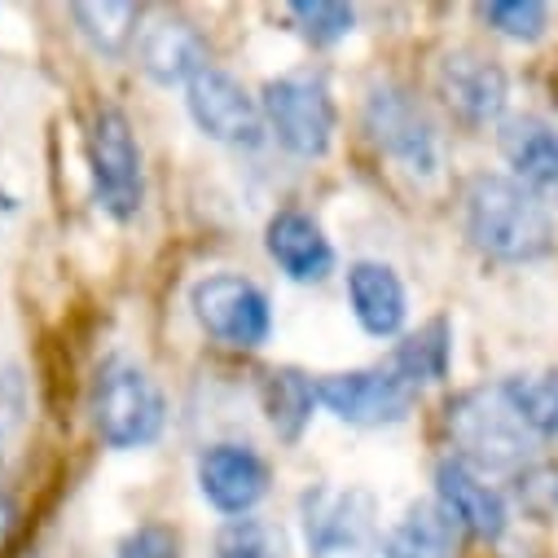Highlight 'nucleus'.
<instances>
[{"instance_id": "nucleus-10", "label": "nucleus", "mask_w": 558, "mask_h": 558, "mask_svg": "<svg viewBox=\"0 0 558 558\" xmlns=\"http://www.w3.org/2000/svg\"><path fill=\"white\" fill-rule=\"evenodd\" d=\"M317 400L352 427H391L409 413L413 387L391 369H348L317 383Z\"/></svg>"}, {"instance_id": "nucleus-20", "label": "nucleus", "mask_w": 558, "mask_h": 558, "mask_svg": "<svg viewBox=\"0 0 558 558\" xmlns=\"http://www.w3.org/2000/svg\"><path fill=\"white\" fill-rule=\"evenodd\" d=\"M449 361H453V330L449 322H427L417 335H409L400 348H396V361H391V374L409 387L417 383H440L449 374Z\"/></svg>"}, {"instance_id": "nucleus-1", "label": "nucleus", "mask_w": 558, "mask_h": 558, "mask_svg": "<svg viewBox=\"0 0 558 558\" xmlns=\"http://www.w3.org/2000/svg\"><path fill=\"white\" fill-rule=\"evenodd\" d=\"M466 238L475 251L501 264H527L554 251L549 207L510 177H475L462 198Z\"/></svg>"}, {"instance_id": "nucleus-24", "label": "nucleus", "mask_w": 558, "mask_h": 558, "mask_svg": "<svg viewBox=\"0 0 558 558\" xmlns=\"http://www.w3.org/2000/svg\"><path fill=\"white\" fill-rule=\"evenodd\" d=\"M480 19L510 36V40H541L545 27H549V10L541 5V0H493V5H480Z\"/></svg>"}, {"instance_id": "nucleus-26", "label": "nucleus", "mask_w": 558, "mask_h": 558, "mask_svg": "<svg viewBox=\"0 0 558 558\" xmlns=\"http://www.w3.org/2000/svg\"><path fill=\"white\" fill-rule=\"evenodd\" d=\"M519 501L527 514L554 519L558 514V466H527L519 475Z\"/></svg>"}, {"instance_id": "nucleus-8", "label": "nucleus", "mask_w": 558, "mask_h": 558, "mask_svg": "<svg viewBox=\"0 0 558 558\" xmlns=\"http://www.w3.org/2000/svg\"><path fill=\"white\" fill-rule=\"evenodd\" d=\"M198 326L220 339L225 348H259L268 339L272 313H268V295L251 282V277L238 272H216L203 277L190 295Z\"/></svg>"}, {"instance_id": "nucleus-4", "label": "nucleus", "mask_w": 558, "mask_h": 558, "mask_svg": "<svg viewBox=\"0 0 558 558\" xmlns=\"http://www.w3.org/2000/svg\"><path fill=\"white\" fill-rule=\"evenodd\" d=\"M259 110L268 132L300 159H322L335 142V97L317 71H291L268 80Z\"/></svg>"}, {"instance_id": "nucleus-12", "label": "nucleus", "mask_w": 558, "mask_h": 558, "mask_svg": "<svg viewBox=\"0 0 558 558\" xmlns=\"http://www.w3.org/2000/svg\"><path fill=\"white\" fill-rule=\"evenodd\" d=\"M198 488L220 514H246L268 493V466L242 445H211L198 458Z\"/></svg>"}, {"instance_id": "nucleus-29", "label": "nucleus", "mask_w": 558, "mask_h": 558, "mask_svg": "<svg viewBox=\"0 0 558 558\" xmlns=\"http://www.w3.org/2000/svg\"><path fill=\"white\" fill-rule=\"evenodd\" d=\"M0 449H5V432H0Z\"/></svg>"}, {"instance_id": "nucleus-27", "label": "nucleus", "mask_w": 558, "mask_h": 558, "mask_svg": "<svg viewBox=\"0 0 558 558\" xmlns=\"http://www.w3.org/2000/svg\"><path fill=\"white\" fill-rule=\"evenodd\" d=\"M119 558H181V541L172 527H136L119 541Z\"/></svg>"}, {"instance_id": "nucleus-19", "label": "nucleus", "mask_w": 558, "mask_h": 558, "mask_svg": "<svg viewBox=\"0 0 558 558\" xmlns=\"http://www.w3.org/2000/svg\"><path fill=\"white\" fill-rule=\"evenodd\" d=\"M497 387L536 440L558 436V369H523V374L501 378Z\"/></svg>"}, {"instance_id": "nucleus-18", "label": "nucleus", "mask_w": 558, "mask_h": 558, "mask_svg": "<svg viewBox=\"0 0 558 558\" xmlns=\"http://www.w3.org/2000/svg\"><path fill=\"white\" fill-rule=\"evenodd\" d=\"M453 549L458 523L440 501H413L383 541V558H453Z\"/></svg>"}, {"instance_id": "nucleus-21", "label": "nucleus", "mask_w": 558, "mask_h": 558, "mask_svg": "<svg viewBox=\"0 0 558 558\" xmlns=\"http://www.w3.org/2000/svg\"><path fill=\"white\" fill-rule=\"evenodd\" d=\"M313 400H317V387L300 369H272L264 378V413L282 440H300V432L313 417Z\"/></svg>"}, {"instance_id": "nucleus-5", "label": "nucleus", "mask_w": 558, "mask_h": 558, "mask_svg": "<svg viewBox=\"0 0 558 558\" xmlns=\"http://www.w3.org/2000/svg\"><path fill=\"white\" fill-rule=\"evenodd\" d=\"M308 558H374L378 554V501L365 488L317 484L300 497Z\"/></svg>"}, {"instance_id": "nucleus-15", "label": "nucleus", "mask_w": 558, "mask_h": 558, "mask_svg": "<svg viewBox=\"0 0 558 558\" xmlns=\"http://www.w3.org/2000/svg\"><path fill=\"white\" fill-rule=\"evenodd\" d=\"M436 493H440V506L453 514V523L475 532L480 541H497L506 532V523H510L506 497L493 484H484L480 471L462 466L458 458L436 471Z\"/></svg>"}, {"instance_id": "nucleus-11", "label": "nucleus", "mask_w": 558, "mask_h": 558, "mask_svg": "<svg viewBox=\"0 0 558 558\" xmlns=\"http://www.w3.org/2000/svg\"><path fill=\"white\" fill-rule=\"evenodd\" d=\"M436 88H440L445 106L462 123H493V119H501L506 97H510V80L501 71V62L480 53V49L445 53L440 66H436Z\"/></svg>"}, {"instance_id": "nucleus-23", "label": "nucleus", "mask_w": 558, "mask_h": 558, "mask_svg": "<svg viewBox=\"0 0 558 558\" xmlns=\"http://www.w3.org/2000/svg\"><path fill=\"white\" fill-rule=\"evenodd\" d=\"M216 558H282V532L264 519H229L216 536Z\"/></svg>"}, {"instance_id": "nucleus-9", "label": "nucleus", "mask_w": 558, "mask_h": 558, "mask_svg": "<svg viewBox=\"0 0 558 558\" xmlns=\"http://www.w3.org/2000/svg\"><path fill=\"white\" fill-rule=\"evenodd\" d=\"M185 101H190L194 123L211 136V142L242 146V150H255L264 142V110L229 71L207 66L203 75H194Z\"/></svg>"}, {"instance_id": "nucleus-17", "label": "nucleus", "mask_w": 558, "mask_h": 558, "mask_svg": "<svg viewBox=\"0 0 558 558\" xmlns=\"http://www.w3.org/2000/svg\"><path fill=\"white\" fill-rule=\"evenodd\" d=\"M348 300H352L361 330H369L378 339L396 335L409 317V300H404L400 277L378 259H361L348 268Z\"/></svg>"}, {"instance_id": "nucleus-2", "label": "nucleus", "mask_w": 558, "mask_h": 558, "mask_svg": "<svg viewBox=\"0 0 558 558\" xmlns=\"http://www.w3.org/2000/svg\"><path fill=\"white\" fill-rule=\"evenodd\" d=\"M445 432L458 449V462L471 471H519L527 466L536 445V436L506 404L501 387H475L453 396L445 409Z\"/></svg>"}, {"instance_id": "nucleus-7", "label": "nucleus", "mask_w": 558, "mask_h": 558, "mask_svg": "<svg viewBox=\"0 0 558 558\" xmlns=\"http://www.w3.org/2000/svg\"><path fill=\"white\" fill-rule=\"evenodd\" d=\"M88 168H93V194L114 220H132L142 211L146 181H142V150L123 110L106 106L93 114L88 128Z\"/></svg>"}, {"instance_id": "nucleus-16", "label": "nucleus", "mask_w": 558, "mask_h": 558, "mask_svg": "<svg viewBox=\"0 0 558 558\" xmlns=\"http://www.w3.org/2000/svg\"><path fill=\"white\" fill-rule=\"evenodd\" d=\"M264 246H268L272 264L282 268L291 282H322V277L335 268L330 238L304 211H277L264 229Z\"/></svg>"}, {"instance_id": "nucleus-22", "label": "nucleus", "mask_w": 558, "mask_h": 558, "mask_svg": "<svg viewBox=\"0 0 558 558\" xmlns=\"http://www.w3.org/2000/svg\"><path fill=\"white\" fill-rule=\"evenodd\" d=\"M71 14H75V27L84 32V40L106 58H123L132 49L136 19H142V10L128 5V0H84Z\"/></svg>"}, {"instance_id": "nucleus-25", "label": "nucleus", "mask_w": 558, "mask_h": 558, "mask_svg": "<svg viewBox=\"0 0 558 558\" xmlns=\"http://www.w3.org/2000/svg\"><path fill=\"white\" fill-rule=\"evenodd\" d=\"M291 19H295V27H300L313 45H335V40H343V36L352 32V23H356L352 5H339V0H295Z\"/></svg>"}, {"instance_id": "nucleus-3", "label": "nucleus", "mask_w": 558, "mask_h": 558, "mask_svg": "<svg viewBox=\"0 0 558 558\" xmlns=\"http://www.w3.org/2000/svg\"><path fill=\"white\" fill-rule=\"evenodd\" d=\"M93 432L110 449H142L163 432V391L159 383L132 361H106L88 391Z\"/></svg>"}, {"instance_id": "nucleus-6", "label": "nucleus", "mask_w": 558, "mask_h": 558, "mask_svg": "<svg viewBox=\"0 0 558 558\" xmlns=\"http://www.w3.org/2000/svg\"><path fill=\"white\" fill-rule=\"evenodd\" d=\"M365 128L374 136V146L396 159L413 177H432L440 168V136L432 114L423 110L409 88L400 84H374L365 97Z\"/></svg>"}, {"instance_id": "nucleus-28", "label": "nucleus", "mask_w": 558, "mask_h": 558, "mask_svg": "<svg viewBox=\"0 0 558 558\" xmlns=\"http://www.w3.org/2000/svg\"><path fill=\"white\" fill-rule=\"evenodd\" d=\"M5 527H10V506L0 501V536H5Z\"/></svg>"}, {"instance_id": "nucleus-13", "label": "nucleus", "mask_w": 558, "mask_h": 558, "mask_svg": "<svg viewBox=\"0 0 558 558\" xmlns=\"http://www.w3.org/2000/svg\"><path fill=\"white\" fill-rule=\"evenodd\" d=\"M497 146L514 168L519 185L536 198H558V128L541 114H510L501 119Z\"/></svg>"}, {"instance_id": "nucleus-14", "label": "nucleus", "mask_w": 558, "mask_h": 558, "mask_svg": "<svg viewBox=\"0 0 558 558\" xmlns=\"http://www.w3.org/2000/svg\"><path fill=\"white\" fill-rule=\"evenodd\" d=\"M136 58H142V71L155 84H190L194 75L207 71V45H203L198 27L177 14H163L142 32Z\"/></svg>"}]
</instances>
